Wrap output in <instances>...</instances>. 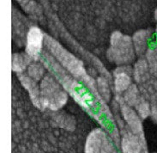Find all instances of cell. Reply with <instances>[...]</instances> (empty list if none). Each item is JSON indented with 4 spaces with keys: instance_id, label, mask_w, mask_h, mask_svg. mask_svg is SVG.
I'll return each mask as SVG.
<instances>
[{
    "instance_id": "8",
    "label": "cell",
    "mask_w": 157,
    "mask_h": 153,
    "mask_svg": "<svg viewBox=\"0 0 157 153\" xmlns=\"http://www.w3.org/2000/svg\"><path fill=\"white\" fill-rule=\"evenodd\" d=\"M152 30L140 29L136 31L132 37V42L135 48L136 54L138 57L145 55L150 46L153 44L155 36Z\"/></svg>"
},
{
    "instance_id": "11",
    "label": "cell",
    "mask_w": 157,
    "mask_h": 153,
    "mask_svg": "<svg viewBox=\"0 0 157 153\" xmlns=\"http://www.w3.org/2000/svg\"><path fill=\"white\" fill-rule=\"evenodd\" d=\"M44 74H45V68L41 63H39L36 61L32 62L28 68V75L36 82H38L42 77H44Z\"/></svg>"
},
{
    "instance_id": "9",
    "label": "cell",
    "mask_w": 157,
    "mask_h": 153,
    "mask_svg": "<svg viewBox=\"0 0 157 153\" xmlns=\"http://www.w3.org/2000/svg\"><path fill=\"white\" fill-rule=\"evenodd\" d=\"M33 60L26 53L13 54L12 70L17 73H21L25 69L29 68Z\"/></svg>"
},
{
    "instance_id": "4",
    "label": "cell",
    "mask_w": 157,
    "mask_h": 153,
    "mask_svg": "<svg viewBox=\"0 0 157 153\" xmlns=\"http://www.w3.org/2000/svg\"><path fill=\"white\" fill-rule=\"evenodd\" d=\"M132 38L119 31L112 34L107 58L115 64L127 65L132 63L136 56Z\"/></svg>"
},
{
    "instance_id": "2",
    "label": "cell",
    "mask_w": 157,
    "mask_h": 153,
    "mask_svg": "<svg viewBox=\"0 0 157 153\" xmlns=\"http://www.w3.org/2000/svg\"><path fill=\"white\" fill-rule=\"evenodd\" d=\"M40 110L56 112L62 108L67 102V92L55 76L49 74L44 76L40 86Z\"/></svg>"
},
{
    "instance_id": "7",
    "label": "cell",
    "mask_w": 157,
    "mask_h": 153,
    "mask_svg": "<svg viewBox=\"0 0 157 153\" xmlns=\"http://www.w3.org/2000/svg\"><path fill=\"white\" fill-rule=\"evenodd\" d=\"M132 76L133 70L127 65H121L115 70L113 73V84L115 91L118 95L125 92L133 84Z\"/></svg>"
},
{
    "instance_id": "6",
    "label": "cell",
    "mask_w": 157,
    "mask_h": 153,
    "mask_svg": "<svg viewBox=\"0 0 157 153\" xmlns=\"http://www.w3.org/2000/svg\"><path fill=\"white\" fill-rule=\"evenodd\" d=\"M46 35L37 26H31L29 28L25 39V53L34 61L40 58L45 46Z\"/></svg>"
},
{
    "instance_id": "12",
    "label": "cell",
    "mask_w": 157,
    "mask_h": 153,
    "mask_svg": "<svg viewBox=\"0 0 157 153\" xmlns=\"http://www.w3.org/2000/svg\"><path fill=\"white\" fill-rule=\"evenodd\" d=\"M154 36H155L154 41H155V46H156L157 47V23H156V28H155V34H154Z\"/></svg>"
},
{
    "instance_id": "3",
    "label": "cell",
    "mask_w": 157,
    "mask_h": 153,
    "mask_svg": "<svg viewBox=\"0 0 157 153\" xmlns=\"http://www.w3.org/2000/svg\"><path fill=\"white\" fill-rule=\"evenodd\" d=\"M113 114L119 128L120 153H149L144 131L130 128L115 109Z\"/></svg>"
},
{
    "instance_id": "10",
    "label": "cell",
    "mask_w": 157,
    "mask_h": 153,
    "mask_svg": "<svg viewBox=\"0 0 157 153\" xmlns=\"http://www.w3.org/2000/svg\"><path fill=\"white\" fill-rule=\"evenodd\" d=\"M21 7L25 10L26 12H28L32 17L39 20L41 17V10L38 8L37 4L34 2V0H17Z\"/></svg>"
},
{
    "instance_id": "1",
    "label": "cell",
    "mask_w": 157,
    "mask_h": 153,
    "mask_svg": "<svg viewBox=\"0 0 157 153\" xmlns=\"http://www.w3.org/2000/svg\"><path fill=\"white\" fill-rule=\"evenodd\" d=\"M133 79L149 102L150 118L157 125V47L155 41L145 55L139 57L134 65Z\"/></svg>"
},
{
    "instance_id": "5",
    "label": "cell",
    "mask_w": 157,
    "mask_h": 153,
    "mask_svg": "<svg viewBox=\"0 0 157 153\" xmlns=\"http://www.w3.org/2000/svg\"><path fill=\"white\" fill-rule=\"evenodd\" d=\"M84 153H120L110 134L101 128L93 129L86 139Z\"/></svg>"
},
{
    "instance_id": "13",
    "label": "cell",
    "mask_w": 157,
    "mask_h": 153,
    "mask_svg": "<svg viewBox=\"0 0 157 153\" xmlns=\"http://www.w3.org/2000/svg\"><path fill=\"white\" fill-rule=\"evenodd\" d=\"M153 153H157V152H153Z\"/></svg>"
}]
</instances>
